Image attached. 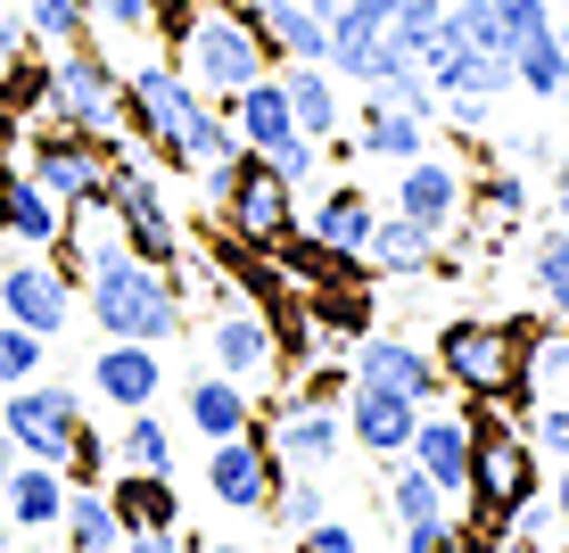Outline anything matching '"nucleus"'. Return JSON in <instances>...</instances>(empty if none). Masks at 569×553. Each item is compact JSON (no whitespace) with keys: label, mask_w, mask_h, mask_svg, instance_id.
Returning <instances> with one entry per match:
<instances>
[{"label":"nucleus","mask_w":569,"mask_h":553,"mask_svg":"<svg viewBox=\"0 0 569 553\" xmlns=\"http://www.w3.org/2000/svg\"><path fill=\"white\" fill-rule=\"evenodd\" d=\"M272 512H281L289 529H306V521H322V487L313 480H281V496H272Z\"/></svg>","instance_id":"nucleus-39"},{"label":"nucleus","mask_w":569,"mask_h":553,"mask_svg":"<svg viewBox=\"0 0 569 553\" xmlns=\"http://www.w3.org/2000/svg\"><path fill=\"white\" fill-rule=\"evenodd\" d=\"M487 9L503 17V33H512V42H537V33H553V0H487Z\"/></svg>","instance_id":"nucleus-36"},{"label":"nucleus","mask_w":569,"mask_h":553,"mask_svg":"<svg viewBox=\"0 0 569 553\" xmlns=\"http://www.w3.org/2000/svg\"><path fill=\"white\" fill-rule=\"evenodd\" d=\"M470 207V182L455 166H446V157H405L397 166V215H413V224H429V231H446L455 224V215Z\"/></svg>","instance_id":"nucleus-15"},{"label":"nucleus","mask_w":569,"mask_h":553,"mask_svg":"<svg viewBox=\"0 0 569 553\" xmlns=\"http://www.w3.org/2000/svg\"><path fill=\"white\" fill-rule=\"evenodd\" d=\"M438 372L455 388H470V397H512L520 381V323H446L438 339Z\"/></svg>","instance_id":"nucleus-7"},{"label":"nucleus","mask_w":569,"mask_h":553,"mask_svg":"<svg viewBox=\"0 0 569 553\" xmlns=\"http://www.w3.org/2000/svg\"><path fill=\"white\" fill-rule=\"evenodd\" d=\"M537 496V446L520 438V429L487 422V413H470V504L487 512V521H512V504Z\"/></svg>","instance_id":"nucleus-6"},{"label":"nucleus","mask_w":569,"mask_h":553,"mask_svg":"<svg viewBox=\"0 0 569 553\" xmlns=\"http://www.w3.org/2000/svg\"><path fill=\"white\" fill-rule=\"evenodd\" d=\"M116 463H124V471H166V480H173V429L157 422L149 405H132L124 438H116Z\"/></svg>","instance_id":"nucleus-31"},{"label":"nucleus","mask_w":569,"mask_h":553,"mask_svg":"<svg viewBox=\"0 0 569 553\" xmlns=\"http://www.w3.org/2000/svg\"><path fill=\"white\" fill-rule=\"evenodd\" d=\"M17 166H26L67 215H91V207H100V190H108V141H91V132L58 125V116L26 125V157H17Z\"/></svg>","instance_id":"nucleus-4"},{"label":"nucleus","mask_w":569,"mask_h":553,"mask_svg":"<svg viewBox=\"0 0 569 553\" xmlns=\"http://www.w3.org/2000/svg\"><path fill=\"white\" fill-rule=\"evenodd\" d=\"M67 471L58 463H26L17 454V471H9V487H0V504H9V529H58V512H67Z\"/></svg>","instance_id":"nucleus-24"},{"label":"nucleus","mask_w":569,"mask_h":553,"mask_svg":"<svg viewBox=\"0 0 569 553\" xmlns=\"http://www.w3.org/2000/svg\"><path fill=\"white\" fill-rule=\"evenodd\" d=\"M223 9H240V0H223Z\"/></svg>","instance_id":"nucleus-50"},{"label":"nucleus","mask_w":569,"mask_h":553,"mask_svg":"<svg viewBox=\"0 0 569 553\" xmlns=\"http://www.w3.org/2000/svg\"><path fill=\"white\" fill-rule=\"evenodd\" d=\"M149 17H157V0H91V26H108V33H149Z\"/></svg>","instance_id":"nucleus-37"},{"label":"nucleus","mask_w":569,"mask_h":553,"mask_svg":"<svg viewBox=\"0 0 569 553\" xmlns=\"http://www.w3.org/2000/svg\"><path fill=\"white\" fill-rule=\"evenodd\" d=\"M0 174H9V157H0Z\"/></svg>","instance_id":"nucleus-51"},{"label":"nucleus","mask_w":569,"mask_h":553,"mask_svg":"<svg viewBox=\"0 0 569 553\" xmlns=\"http://www.w3.org/2000/svg\"><path fill=\"white\" fill-rule=\"evenodd\" d=\"M0 9H9V0H0Z\"/></svg>","instance_id":"nucleus-52"},{"label":"nucleus","mask_w":569,"mask_h":553,"mask_svg":"<svg viewBox=\"0 0 569 553\" xmlns=\"http://www.w3.org/2000/svg\"><path fill=\"white\" fill-rule=\"evenodd\" d=\"M479 207H487V215H503V224H512V215L528 207V182H520V174H479Z\"/></svg>","instance_id":"nucleus-38"},{"label":"nucleus","mask_w":569,"mask_h":553,"mask_svg":"<svg viewBox=\"0 0 569 553\" xmlns=\"http://www.w3.org/2000/svg\"><path fill=\"white\" fill-rule=\"evenodd\" d=\"M214 207H223L231 231H240V240H257V248H281L289 231H298V215H289V182L264 166L257 149L231 157V182H223V199H214Z\"/></svg>","instance_id":"nucleus-9"},{"label":"nucleus","mask_w":569,"mask_h":553,"mask_svg":"<svg viewBox=\"0 0 569 553\" xmlns=\"http://www.w3.org/2000/svg\"><path fill=\"white\" fill-rule=\"evenodd\" d=\"M0 314L9 323H26V330H42V339H67L74 330V273H67V256H9L0 265Z\"/></svg>","instance_id":"nucleus-8"},{"label":"nucleus","mask_w":569,"mask_h":553,"mask_svg":"<svg viewBox=\"0 0 569 553\" xmlns=\"http://www.w3.org/2000/svg\"><path fill=\"white\" fill-rule=\"evenodd\" d=\"M388 512H397V529L438 521V512H446V487L429 480V471L413 463V454H397V463H388Z\"/></svg>","instance_id":"nucleus-30"},{"label":"nucleus","mask_w":569,"mask_h":553,"mask_svg":"<svg viewBox=\"0 0 569 553\" xmlns=\"http://www.w3.org/2000/svg\"><path fill=\"white\" fill-rule=\"evenodd\" d=\"M371 224H380V207H371L356 182H339V190H322V199H313V215H306V240L322 248V256H363Z\"/></svg>","instance_id":"nucleus-22"},{"label":"nucleus","mask_w":569,"mask_h":553,"mask_svg":"<svg viewBox=\"0 0 569 553\" xmlns=\"http://www.w3.org/2000/svg\"><path fill=\"white\" fill-rule=\"evenodd\" d=\"M264 446L281 454L289 471H330V463H339V446H347V413L330 405V397H298V405L272 413Z\"/></svg>","instance_id":"nucleus-11"},{"label":"nucleus","mask_w":569,"mask_h":553,"mask_svg":"<svg viewBox=\"0 0 569 553\" xmlns=\"http://www.w3.org/2000/svg\"><path fill=\"white\" fill-rule=\"evenodd\" d=\"M528 446H537V454H553V463H561V454H569V413H561V405H545L537 422H528Z\"/></svg>","instance_id":"nucleus-40"},{"label":"nucleus","mask_w":569,"mask_h":553,"mask_svg":"<svg viewBox=\"0 0 569 553\" xmlns=\"http://www.w3.org/2000/svg\"><path fill=\"white\" fill-rule=\"evenodd\" d=\"M0 240H17V248H58L67 240V207H58L26 166L0 174Z\"/></svg>","instance_id":"nucleus-16"},{"label":"nucleus","mask_w":569,"mask_h":553,"mask_svg":"<svg viewBox=\"0 0 569 553\" xmlns=\"http://www.w3.org/2000/svg\"><path fill=\"white\" fill-rule=\"evenodd\" d=\"M429 256H438V231L413 224V215H380V224H371V240H363V265H371V273H421Z\"/></svg>","instance_id":"nucleus-28"},{"label":"nucleus","mask_w":569,"mask_h":553,"mask_svg":"<svg viewBox=\"0 0 569 553\" xmlns=\"http://www.w3.org/2000/svg\"><path fill=\"white\" fill-rule=\"evenodd\" d=\"M553 100H561V125H569V75H561V91H553Z\"/></svg>","instance_id":"nucleus-49"},{"label":"nucleus","mask_w":569,"mask_h":553,"mask_svg":"<svg viewBox=\"0 0 569 553\" xmlns=\"http://www.w3.org/2000/svg\"><path fill=\"white\" fill-rule=\"evenodd\" d=\"M199 553H264V545H199Z\"/></svg>","instance_id":"nucleus-48"},{"label":"nucleus","mask_w":569,"mask_h":553,"mask_svg":"<svg viewBox=\"0 0 569 553\" xmlns=\"http://www.w3.org/2000/svg\"><path fill=\"white\" fill-rule=\"evenodd\" d=\"M9 471H17V446H9V429H0V487H9Z\"/></svg>","instance_id":"nucleus-46"},{"label":"nucleus","mask_w":569,"mask_h":553,"mask_svg":"<svg viewBox=\"0 0 569 553\" xmlns=\"http://www.w3.org/2000/svg\"><path fill=\"white\" fill-rule=\"evenodd\" d=\"M561 75H569V50H561V33H537V42H512V83H520V91L553 100V91H561Z\"/></svg>","instance_id":"nucleus-32"},{"label":"nucleus","mask_w":569,"mask_h":553,"mask_svg":"<svg viewBox=\"0 0 569 553\" xmlns=\"http://www.w3.org/2000/svg\"><path fill=\"white\" fill-rule=\"evenodd\" d=\"M108 504H116V521H124V537H132V529H182V504H173L166 471H116Z\"/></svg>","instance_id":"nucleus-26"},{"label":"nucleus","mask_w":569,"mask_h":553,"mask_svg":"<svg viewBox=\"0 0 569 553\" xmlns=\"http://www.w3.org/2000/svg\"><path fill=\"white\" fill-rule=\"evenodd\" d=\"M240 9H248V26L264 33L272 67H289V58H313V67H322V50H330L322 9H306V0H240Z\"/></svg>","instance_id":"nucleus-18"},{"label":"nucleus","mask_w":569,"mask_h":553,"mask_svg":"<svg viewBox=\"0 0 569 553\" xmlns=\"http://www.w3.org/2000/svg\"><path fill=\"white\" fill-rule=\"evenodd\" d=\"M58 529H67V553H116L124 545V521H116L108 487H67V512H58Z\"/></svg>","instance_id":"nucleus-27"},{"label":"nucleus","mask_w":569,"mask_h":553,"mask_svg":"<svg viewBox=\"0 0 569 553\" xmlns=\"http://www.w3.org/2000/svg\"><path fill=\"white\" fill-rule=\"evenodd\" d=\"M207 347H214V372H231V381H264L272 355H281L272 323H264V314H248V306H231L223 323L207 330Z\"/></svg>","instance_id":"nucleus-23"},{"label":"nucleus","mask_w":569,"mask_h":553,"mask_svg":"<svg viewBox=\"0 0 569 553\" xmlns=\"http://www.w3.org/2000/svg\"><path fill=\"white\" fill-rule=\"evenodd\" d=\"M272 75H281L289 116H298L306 141H339V125H347V108H339V75L313 67V58H289V67H272Z\"/></svg>","instance_id":"nucleus-20"},{"label":"nucleus","mask_w":569,"mask_h":553,"mask_svg":"<svg viewBox=\"0 0 569 553\" xmlns=\"http://www.w3.org/2000/svg\"><path fill=\"white\" fill-rule=\"evenodd\" d=\"M124 553H199V545H190L182 529H132V537H124Z\"/></svg>","instance_id":"nucleus-42"},{"label":"nucleus","mask_w":569,"mask_h":553,"mask_svg":"<svg viewBox=\"0 0 569 553\" xmlns=\"http://www.w3.org/2000/svg\"><path fill=\"white\" fill-rule=\"evenodd\" d=\"M479 553H537L528 537H512V529H496V545H479Z\"/></svg>","instance_id":"nucleus-44"},{"label":"nucleus","mask_w":569,"mask_h":553,"mask_svg":"<svg viewBox=\"0 0 569 553\" xmlns=\"http://www.w3.org/2000/svg\"><path fill=\"white\" fill-rule=\"evenodd\" d=\"M347 141H356L363 157H388V166H405V157H421V149H429V125H421V116H405L397 100H380V91H371V100L356 108V132H347Z\"/></svg>","instance_id":"nucleus-25"},{"label":"nucleus","mask_w":569,"mask_h":553,"mask_svg":"<svg viewBox=\"0 0 569 553\" xmlns=\"http://www.w3.org/2000/svg\"><path fill=\"white\" fill-rule=\"evenodd\" d=\"M528 282H537V298L569 323V231H545L537 256H528Z\"/></svg>","instance_id":"nucleus-33"},{"label":"nucleus","mask_w":569,"mask_h":553,"mask_svg":"<svg viewBox=\"0 0 569 553\" xmlns=\"http://www.w3.org/2000/svg\"><path fill=\"white\" fill-rule=\"evenodd\" d=\"M405 553H479V537H470L455 512H438V521H413V529H405Z\"/></svg>","instance_id":"nucleus-35"},{"label":"nucleus","mask_w":569,"mask_h":553,"mask_svg":"<svg viewBox=\"0 0 569 553\" xmlns=\"http://www.w3.org/2000/svg\"><path fill=\"white\" fill-rule=\"evenodd\" d=\"M33 50H67V42H91V0H17Z\"/></svg>","instance_id":"nucleus-29"},{"label":"nucleus","mask_w":569,"mask_h":553,"mask_svg":"<svg viewBox=\"0 0 569 553\" xmlns=\"http://www.w3.org/2000/svg\"><path fill=\"white\" fill-rule=\"evenodd\" d=\"M74 248V240H58ZM74 273H83V314L100 323V339H141V347H166L182 339V282L149 256H132L124 240H83L74 248Z\"/></svg>","instance_id":"nucleus-1"},{"label":"nucleus","mask_w":569,"mask_h":553,"mask_svg":"<svg viewBox=\"0 0 569 553\" xmlns=\"http://www.w3.org/2000/svg\"><path fill=\"white\" fill-rule=\"evenodd\" d=\"M116 553H124V545H116Z\"/></svg>","instance_id":"nucleus-53"},{"label":"nucleus","mask_w":569,"mask_h":553,"mask_svg":"<svg viewBox=\"0 0 569 553\" xmlns=\"http://www.w3.org/2000/svg\"><path fill=\"white\" fill-rule=\"evenodd\" d=\"M561 9H569V0H561Z\"/></svg>","instance_id":"nucleus-54"},{"label":"nucleus","mask_w":569,"mask_h":553,"mask_svg":"<svg viewBox=\"0 0 569 553\" xmlns=\"http://www.w3.org/2000/svg\"><path fill=\"white\" fill-rule=\"evenodd\" d=\"M356 381H380V388H397V397H413V405H438L446 372H438V355H429V347L388 339V330H363V347H356Z\"/></svg>","instance_id":"nucleus-13"},{"label":"nucleus","mask_w":569,"mask_h":553,"mask_svg":"<svg viewBox=\"0 0 569 553\" xmlns=\"http://www.w3.org/2000/svg\"><path fill=\"white\" fill-rule=\"evenodd\" d=\"M173 67L190 75V91H207V100H231L240 83L272 75V50H264V33L248 26V9L199 0V17H190V33H182V50H173Z\"/></svg>","instance_id":"nucleus-2"},{"label":"nucleus","mask_w":569,"mask_h":553,"mask_svg":"<svg viewBox=\"0 0 569 553\" xmlns=\"http://www.w3.org/2000/svg\"><path fill=\"white\" fill-rule=\"evenodd\" d=\"M91 388H100L116 413L157 405V388H166V364H157V347H141V339H108L100 364H91Z\"/></svg>","instance_id":"nucleus-19"},{"label":"nucleus","mask_w":569,"mask_h":553,"mask_svg":"<svg viewBox=\"0 0 569 553\" xmlns=\"http://www.w3.org/2000/svg\"><path fill=\"white\" fill-rule=\"evenodd\" d=\"M306 553H356V529L322 512V521H306Z\"/></svg>","instance_id":"nucleus-41"},{"label":"nucleus","mask_w":569,"mask_h":553,"mask_svg":"<svg viewBox=\"0 0 569 553\" xmlns=\"http://www.w3.org/2000/svg\"><path fill=\"white\" fill-rule=\"evenodd\" d=\"M231 116V132H240V149H257V157H281L289 141H298V116H289V91H281V75H257V83H240L223 100Z\"/></svg>","instance_id":"nucleus-14"},{"label":"nucleus","mask_w":569,"mask_h":553,"mask_svg":"<svg viewBox=\"0 0 569 553\" xmlns=\"http://www.w3.org/2000/svg\"><path fill=\"white\" fill-rule=\"evenodd\" d=\"M50 58V116L91 141H116L124 132V75L108 67L100 42H67V50H42Z\"/></svg>","instance_id":"nucleus-3"},{"label":"nucleus","mask_w":569,"mask_h":553,"mask_svg":"<svg viewBox=\"0 0 569 553\" xmlns=\"http://www.w3.org/2000/svg\"><path fill=\"white\" fill-rule=\"evenodd\" d=\"M281 480H289V463H281L264 438H248V429L207 446V496L223 504V512H272Z\"/></svg>","instance_id":"nucleus-10"},{"label":"nucleus","mask_w":569,"mask_h":553,"mask_svg":"<svg viewBox=\"0 0 569 553\" xmlns=\"http://www.w3.org/2000/svg\"><path fill=\"white\" fill-rule=\"evenodd\" d=\"M306 314L330 330V339H363V330H371V298H363V289H313Z\"/></svg>","instance_id":"nucleus-34"},{"label":"nucleus","mask_w":569,"mask_h":553,"mask_svg":"<svg viewBox=\"0 0 569 553\" xmlns=\"http://www.w3.org/2000/svg\"><path fill=\"white\" fill-rule=\"evenodd\" d=\"M413 422H421L413 397H397V388H380V381H347V438L363 454L397 463V454L413 446Z\"/></svg>","instance_id":"nucleus-12"},{"label":"nucleus","mask_w":569,"mask_h":553,"mask_svg":"<svg viewBox=\"0 0 569 553\" xmlns=\"http://www.w3.org/2000/svg\"><path fill=\"white\" fill-rule=\"evenodd\" d=\"M17 50H33V33H26V17L0 9V75H9V58H17Z\"/></svg>","instance_id":"nucleus-43"},{"label":"nucleus","mask_w":569,"mask_h":553,"mask_svg":"<svg viewBox=\"0 0 569 553\" xmlns=\"http://www.w3.org/2000/svg\"><path fill=\"white\" fill-rule=\"evenodd\" d=\"M413 463L429 471V480L446 487V504L455 496H470V413H429L421 405V422H413Z\"/></svg>","instance_id":"nucleus-17"},{"label":"nucleus","mask_w":569,"mask_h":553,"mask_svg":"<svg viewBox=\"0 0 569 553\" xmlns=\"http://www.w3.org/2000/svg\"><path fill=\"white\" fill-rule=\"evenodd\" d=\"M0 429L26 463H58L67 471L74 454V429H83V388L74 381H17L0 388Z\"/></svg>","instance_id":"nucleus-5"},{"label":"nucleus","mask_w":569,"mask_h":553,"mask_svg":"<svg viewBox=\"0 0 569 553\" xmlns=\"http://www.w3.org/2000/svg\"><path fill=\"white\" fill-rule=\"evenodd\" d=\"M182 413L199 438H240V429H257V397H248V381H231V372H199V381L182 388Z\"/></svg>","instance_id":"nucleus-21"},{"label":"nucleus","mask_w":569,"mask_h":553,"mask_svg":"<svg viewBox=\"0 0 569 553\" xmlns=\"http://www.w3.org/2000/svg\"><path fill=\"white\" fill-rule=\"evenodd\" d=\"M553 207H561V224H569V166H561V182H553Z\"/></svg>","instance_id":"nucleus-47"},{"label":"nucleus","mask_w":569,"mask_h":553,"mask_svg":"<svg viewBox=\"0 0 569 553\" xmlns=\"http://www.w3.org/2000/svg\"><path fill=\"white\" fill-rule=\"evenodd\" d=\"M553 521H569V454H561V480H553Z\"/></svg>","instance_id":"nucleus-45"}]
</instances>
